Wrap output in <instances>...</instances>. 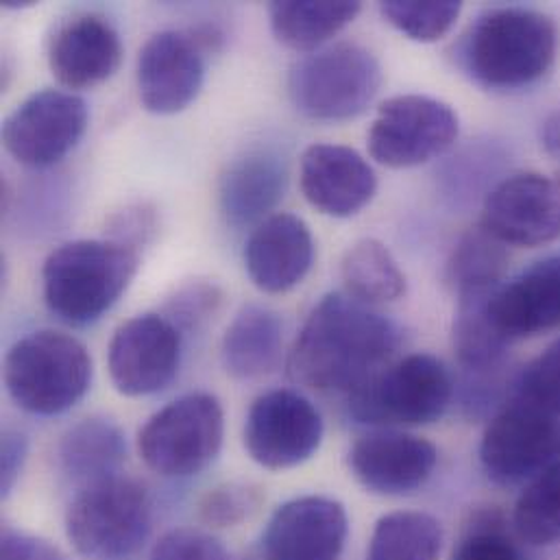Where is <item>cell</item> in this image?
<instances>
[{
  "label": "cell",
  "mask_w": 560,
  "mask_h": 560,
  "mask_svg": "<svg viewBox=\"0 0 560 560\" xmlns=\"http://www.w3.org/2000/svg\"><path fill=\"white\" fill-rule=\"evenodd\" d=\"M320 412L294 390L260 395L245 419L243 441L254 463L283 471L310 460L323 443Z\"/></svg>",
  "instance_id": "cell-12"
},
{
  "label": "cell",
  "mask_w": 560,
  "mask_h": 560,
  "mask_svg": "<svg viewBox=\"0 0 560 560\" xmlns=\"http://www.w3.org/2000/svg\"><path fill=\"white\" fill-rule=\"evenodd\" d=\"M382 15L393 24L399 33L415 42H436L452 31L456 24L463 4L443 0V2H406L390 0L382 2Z\"/></svg>",
  "instance_id": "cell-31"
},
{
  "label": "cell",
  "mask_w": 560,
  "mask_h": 560,
  "mask_svg": "<svg viewBox=\"0 0 560 560\" xmlns=\"http://www.w3.org/2000/svg\"><path fill=\"white\" fill-rule=\"evenodd\" d=\"M509 267L506 245L491 236L482 225L469 230L456 245L447 271L458 292L498 288Z\"/></svg>",
  "instance_id": "cell-30"
},
{
  "label": "cell",
  "mask_w": 560,
  "mask_h": 560,
  "mask_svg": "<svg viewBox=\"0 0 560 560\" xmlns=\"http://www.w3.org/2000/svg\"><path fill=\"white\" fill-rule=\"evenodd\" d=\"M28 454V441L20 430L7 428L2 432V456H0V487L7 498L15 487Z\"/></svg>",
  "instance_id": "cell-38"
},
{
  "label": "cell",
  "mask_w": 560,
  "mask_h": 560,
  "mask_svg": "<svg viewBox=\"0 0 560 560\" xmlns=\"http://www.w3.org/2000/svg\"><path fill=\"white\" fill-rule=\"evenodd\" d=\"M281 345L283 323L280 314L265 305H245L223 336V366L236 380H260L278 366Z\"/></svg>",
  "instance_id": "cell-23"
},
{
  "label": "cell",
  "mask_w": 560,
  "mask_h": 560,
  "mask_svg": "<svg viewBox=\"0 0 560 560\" xmlns=\"http://www.w3.org/2000/svg\"><path fill=\"white\" fill-rule=\"evenodd\" d=\"M4 386L26 412L52 417L79 404L92 384V355L74 336L55 329L33 331L4 355Z\"/></svg>",
  "instance_id": "cell-4"
},
{
  "label": "cell",
  "mask_w": 560,
  "mask_h": 560,
  "mask_svg": "<svg viewBox=\"0 0 560 560\" xmlns=\"http://www.w3.org/2000/svg\"><path fill=\"white\" fill-rule=\"evenodd\" d=\"M61 471L85 485L118 476L127 458V441L122 430L107 419H83L72 425L59 441Z\"/></svg>",
  "instance_id": "cell-24"
},
{
  "label": "cell",
  "mask_w": 560,
  "mask_h": 560,
  "mask_svg": "<svg viewBox=\"0 0 560 560\" xmlns=\"http://www.w3.org/2000/svg\"><path fill=\"white\" fill-rule=\"evenodd\" d=\"M349 415L364 425H428L454 397L447 366L430 353H412L384 366L349 395Z\"/></svg>",
  "instance_id": "cell-7"
},
{
  "label": "cell",
  "mask_w": 560,
  "mask_h": 560,
  "mask_svg": "<svg viewBox=\"0 0 560 560\" xmlns=\"http://www.w3.org/2000/svg\"><path fill=\"white\" fill-rule=\"evenodd\" d=\"M153 528L147 489L122 476L85 485L66 515V535L88 560H133Z\"/></svg>",
  "instance_id": "cell-5"
},
{
  "label": "cell",
  "mask_w": 560,
  "mask_h": 560,
  "mask_svg": "<svg viewBox=\"0 0 560 560\" xmlns=\"http://www.w3.org/2000/svg\"><path fill=\"white\" fill-rule=\"evenodd\" d=\"M480 225L513 247H541L559 241V179L541 173L506 177L487 195Z\"/></svg>",
  "instance_id": "cell-14"
},
{
  "label": "cell",
  "mask_w": 560,
  "mask_h": 560,
  "mask_svg": "<svg viewBox=\"0 0 560 560\" xmlns=\"http://www.w3.org/2000/svg\"><path fill=\"white\" fill-rule=\"evenodd\" d=\"M559 460L560 419L533 404L517 399L482 434L480 463L495 485L530 482Z\"/></svg>",
  "instance_id": "cell-10"
},
{
  "label": "cell",
  "mask_w": 560,
  "mask_h": 560,
  "mask_svg": "<svg viewBox=\"0 0 560 560\" xmlns=\"http://www.w3.org/2000/svg\"><path fill=\"white\" fill-rule=\"evenodd\" d=\"M206 81V52L184 31L151 35L138 55L136 83L147 112L173 116L190 107Z\"/></svg>",
  "instance_id": "cell-15"
},
{
  "label": "cell",
  "mask_w": 560,
  "mask_h": 560,
  "mask_svg": "<svg viewBox=\"0 0 560 560\" xmlns=\"http://www.w3.org/2000/svg\"><path fill=\"white\" fill-rule=\"evenodd\" d=\"M120 63V35L98 13H77L63 20L48 44V68L70 92L105 83L118 72Z\"/></svg>",
  "instance_id": "cell-19"
},
{
  "label": "cell",
  "mask_w": 560,
  "mask_h": 560,
  "mask_svg": "<svg viewBox=\"0 0 560 560\" xmlns=\"http://www.w3.org/2000/svg\"><path fill=\"white\" fill-rule=\"evenodd\" d=\"M288 186V166L273 151H252L234 160L219 186L223 217L234 228L260 225L278 208Z\"/></svg>",
  "instance_id": "cell-22"
},
{
  "label": "cell",
  "mask_w": 560,
  "mask_h": 560,
  "mask_svg": "<svg viewBox=\"0 0 560 560\" xmlns=\"http://www.w3.org/2000/svg\"><path fill=\"white\" fill-rule=\"evenodd\" d=\"M458 133V116L447 103L423 94H401L380 105L366 144L377 164L412 168L452 149Z\"/></svg>",
  "instance_id": "cell-9"
},
{
  "label": "cell",
  "mask_w": 560,
  "mask_h": 560,
  "mask_svg": "<svg viewBox=\"0 0 560 560\" xmlns=\"http://www.w3.org/2000/svg\"><path fill=\"white\" fill-rule=\"evenodd\" d=\"M443 528L417 511H399L375 524L369 544V560H439Z\"/></svg>",
  "instance_id": "cell-28"
},
{
  "label": "cell",
  "mask_w": 560,
  "mask_h": 560,
  "mask_svg": "<svg viewBox=\"0 0 560 560\" xmlns=\"http://www.w3.org/2000/svg\"><path fill=\"white\" fill-rule=\"evenodd\" d=\"M109 230L112 241L138 252V245L147 243L149 236L155 232V219L147 206H136L116 214Z\"/></svg>",
  "instance_id": "cell-37"
},
{
  "label": "cell",
  "mask_w": 560,
  "mask_h": 560,
  "mask_svg": "<svg viewBox=\"0 0 560 560\" xmlns=\"http://www.w3.org/2000/svg\"><path fill=\"white\" fill-rule=\"evenodd\" d=\"M489 310L511 342L560 327V254L500 283L491 294Z\"/></svg>",
  "instance_id": "cell-21"
},
{
  "label": "cell",
  "mask_w": 560,
  "mask_h": 560,
  "mask_svg": "<svg viewBox=\"0 0 560 560\" xmlns=\"http://www.w3.org/2000/svg\"><path fill=\"white\" fill-rule=\"evenodd\" d=\"M262 489L252 482H225L203 495L199 517L214 528H234L249 520L262 504Z\"/></svg>",
  "instance_id": "cell-32"
},
{
  "label": "cell",
  "mask_w": 560,
  "mask_h": 560,
  "mask_svg": "<svg viewBox=\"0 0 560 560\" xmlns=\"http://www.w3.org/2000/svg\"><path fill=\"white\" fill-rule=\"evenodd\" d=\"M360 2H301L276 0L267 7L276 39L301 52L323 48L334 35L349 26L360 13Z\"/></svg>",
  "instance_id": "cell-25"
},
{
  "label": "cell",
  "mask_w": 560,
  "mask_h": 560,
  "mask_svg": "<svg viewBox=\"0 0 560 560\" xmlns=\"http://www.w3.org/2000/svg\"><path fill=\"white\" fill-rule=\"evenodd\" d=\"M299 184L305 201L320 214L349 219L364 210L377 190L373 166L342 144H312L301 155Z\"/></svg>",
  "instance_id": "cell-17"
},
{
  "label": "cell",
  "mask_w": 560,
  "mask_h": 560,
  "mask_svg": "<svg viewBox=\"0 0 560 560\" xmlns=\"http://www.w3.org/2000/svg\"><path fill=\"white\" fill-rule=\"evenodd\" d=\"M377 57L353 42L318 48L288 74V96L299 114L318 122H345L366 112L382 88Z\"/></svg>",
  "instance_id": "cell-6"
},
{
  "label": "cell",
  "mask_w": 560,
  "mask_h": 560,
  "mask_svg": "<svg viewBox=\"0 0 560 560\" xmlns=\"http://www.w3.org/2000/svg\"><path fill=\"white\" fill-rule=\"evenodd\" d=\"M476 528L460 541L452 560H524L520 548L500 528L498 517L482 515Z\"/></svg>",
  "instance_id": "cell-35"
},
{
  "label": "cell",
  "mask_w": 560,
  "mask_h": 560,
  "mask_svg": "<svg viewBox=\"0 0 560 560\" xmlns=\"http://www.w3.org/2000/svg\"><path fill=\"white\" fill-rule=\"evenodd\" d=\"M0 560H66L48 541L26 533L4 530L0 544Z\"/></svg>",
  "instance_id": "cell-39"
},
{
  "label": "cell",
  "mask_w": 560,
  "mask_h": 560,
  "mask_svg": "<svg viewBox=\"0 0 560 560\" xmlns=\"http://www.w3.org/2000/svg\"><path fill=\"white\" fill-rule=\"evenodd\" d=\"M517 390L520 401L533 404L560 419V338L524 371Z\"/></svg>",
  "instance_id": "cell-34"
},
{
  "label": "cell",
  "mask_w": 560,
  "mask_h": 560,
  "mask_svg": "<svg viewBox=\"0 0 560 560\" xmlns=\"http://www.w3.org/2000/svg\"><path fill=\"white\" fill-rule=\"evenodd\" d=\"M557 50L555 20L524 7L480 13L458 48L467 74L491 90H517L539 81L552 68Z\"/></svg>",
  "instance_id": "cell-2"
},
{
  "label": "cell",
  "mask_w": 560,
  "mask_h": 560,
  "mask_svg": "<svg viewBox=\"0 0 560 560\" xmlns=\"http://www.w3.org/2000/svg\"><path fill=\"white\" fill-rule=\"evenodd\" d=\"M541 140L544 147L550 155H555L560 160V112H555L552 116H548V120L541 127Z\"/></svg>",
  "instance_id": "cell-40"
},
{
  "label": "cell",
  "mask_w": 560,
  "mask_h": 560,
  "mask_svg": "<svg viewBox=\"0 0 560 560\" xmlns=\"http://www.w3.org/2000/svg\"><path fill=\"white\" fill-rule=\"evenodd\" d=\"M314 262V238L303 219L278 212L256 225L245 245V269L256 288L281 294L305 280Z\"/></svg>",
  "instance_id": "cell-20"
},
{
  "label": "cell",
  "mask_w": 560,
  "mask_h": 560,
  "mask_svg": "<svg viewBox=\"0 0 560 560\" xmlns=\"http://www.w3.org/2000/svg\"><path fill=\"white\" fill-rule=\"evenodd\" d=\"M495 288L458 292L454 316V351L463 366L471 371L491 369L506 351L511 340L498 329L489 301Z\"/></svg>",
  "instance_id": "cell-26"
},
{
  "label": "cell",
  "mask_w": 560,
  "mask_h": 560,
  "mask_svg": "<svg viewBox=\"0 0 560 560\" xmlns=\"http://www.w3.org/2000/svg\"><path fill=\"white\" fill-rule=\"evenodd\" d=\"M223 436L221 401L210 393H190L144 423L138 434V452L151 471L164 478H190L217 460Z\"/></svg>",
  "instance_id": "cell-8"
},
{
  "label": "cell",
  "mask_w": 560,
  "mask_h": 560,
  "mask_svg": "<svg viewBox=\"0 0 560 560\" xmlns=\"http://www.w3.org/2000/svg\"><path fill=\"white\" fill-rule=\"evenodd\" d=\"M223 292L214 281L192 280L175 290L164 305V316L179 329L190 331L208 323L221 307Z\"/></svg>",
  "instance_id": "cell-33"
},
{
  "label": "cell",
  "mask_w": 560,
  "mask_h": 560,
  "mask_svg": "<svg viewBox=\"0 0 560 560\" xmlns=\"http://www.w3.org/2000/svg\"><path fill=\"white\" fill-rule=\"evenodd\" d=\"M85 101L68 90L46 88L22 101L2 125L4 151L22 166L59 164L88 129Z\"/></svg>",
  "instance_id": "cell-11"
},
{
  "label": "cell",
  "mask_w": 560,
  "mask_h": 560,
  "mask_svg": "<svg viewBox=\"0 0 560 560\" xmlns=\"http://www.w3.org/2000/svg\"><path fill=\"white\" fill-rule=\"evenodd\" d=\"M182 362V331L164 314L125 320L107 347V369L120 395L144 397L164 390Z\"/></svg>",
  "instance_id": "cell-13"
},
{
  "label": "cell",
  "mask_w": 560,
  "mask_h": 560,
  "mask_svg": "<svg viewBox=\"0 0 560 560\" xmlns=\"http://www.w3.org/2000/svg\"><path fill=\"white\" fill-rule=\"evenodd\" d=\"M439 463L436 447L415 434L380 430L362 436L349 452L353 478L377 495H408L421 489Z\"/></svg>",
  "instance_id": "cell-16"
},
{
  "label": "cell",
  "mask_w": 560,
  "mask_h": 560,
  "mask_svg": "<svg viewBox=\"0 0 560 560\" xmlns=\"http://www.w3.org/2000/svg\"><path fill=\"white\" fill-rule=\"evenodd\" d=\"M513 526L520 539L533 548L560 539V460L524 489L515 504Z\"/></svg>",
  "instance_id": "cell-29"
},
{
  "label": "cell",
  "mask_w": 560,
  "mask_h": 560,
  "mask_svg": "<svg viewBox=\"0 0 560 560\" xmlns=\"http://www.w3.org/2000/svg\"><path fill=\"white\" fill-rule=\"evenodd\" d=\"M138 267V252L112 238L66 243L42 267L44 301L59 320L90 325L116 305Z\"/></svg>",
  "instance_id": "cell-3"
},
{
  "label": "cell",
  "mask_w": 560,
  "mask_h": 560,
  "mask_svg": "<svg viewBox=\"0 0 560 560\" xmlns=\"http://www.w3.org/2000/svg\"><path fill=\"white\" fill-rule=\"evenodd\" d=\"M340 273L347 294L366 305L397 301L406 292V276L399 262L375 238H364L349 247Z\"/></svg>",
  "instance_id": "cell-27"
},
{
  "label": "cell",
  "mask_w": 560,
  "mask_h": 560,
  "mask_svg": "<svg viewBox=\"0 0 560 560\" xmlns=\"http://www.w3.org/2000/svg\"><path fill=\"white\" fill-rule=\"evenodd\" d=\"M399 338L390 318L349 294L331 292L303 323L288 358V375L312 390L349 395L386 366Z\"/></svg>",
  "instance_id": "cell-1"
},
{
  "label": "cell",
  "mask_w": 560,
  "mask_h": 560,
  "mask_svg": "<svg viewBox=\"0 0 560 560\" xmlns=\"http://www.w3.org/2000/svg\"><path fill=\"white\" fill-rule=\"evenodd\" d=\"M151 560H230V555L217 537L195 528H177L155 544Z\"/></svg>",
  "instance_id": "cell-36"
},
{
  "label": "cell",
  "mask_w": 560,
  "mask_h": 560,
  "mask_svg": "<svg viewBox=\"0 0 560 560\" xmlns=\"http://www.w3.org/2000/svg\"><path fill=\"white\" fill-rule=\"evenodd\" d=\"M345 506L305 495L281 504L265 533L267 560H338L347 541Z\"/></svg>",
  "instance_id": "cell-18"
}]
</instances>
